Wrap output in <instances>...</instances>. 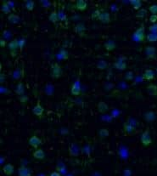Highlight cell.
<instances>
[{"label": "cell", "mask_w": 157, "mask_h": 176, "mask_svg": "<svg viewBox=\"0 0 157 176\" xmlns=\"http://www.w3.org/2000/svg\"><path fill=\"white\" fill-rule=\"evenodd\" d=\"M51 77L54 79H58L60 77H61L63 75V70L61 68V66L58 64V63H53L51 66Z\"/></svg>", "instance_id": "1"}, {"label": "cell", "mask_w": 157, "mask_h": 176, "mask_svg": "<svg viewBox=\"0 0 157 176\" xmlns=\"http://www.w3.org/2000/svg\"><path fill=\"white\" fill-rule=\"evenodd\" d=\"M140 141H141L142 145L143 147H149L150 145H151L152 139L150 137L149 130H145L144 132L142 134L141 137H140Z\"/></svg>", "instance_id": "2"}, {"label": "cell", "mask_w": 157, "mask_h": 176, "mask_svg": "<svg viewBox=\"0 0 157 176\" xmlns=\"http://www.w3.org/2000/svg\"><path fill=\"white\" fill-rule=\"evenodd\" d=\"M133 38L134 39H136L139 42H143L145 38V35H144V27L142 25L140 26L138 29L136 30L133 33Z\"/></svg>", "instance_id": "3"}, {"label": "cell", "mask_w": 157, "mask_h": 176, "mask_svg": "<svg viewBox=\"0 0 157 176\" xmlns=\"http://www.w3.org/2000/svg\"><path fill=\"white\" fill-rule=\"evenodd\" d=\"M28 143L31 147H33L35 149H38V147L42 144V140L39 137H37V135H32L28 140Z\"/></svg>", "instance_id": "4"}, {"label": "cell", "mask_w": 157, "mask_h": 176, "mask_svg": "<svg viewBox=\"0 0 157 176\" xmlns=\"http://www.w3.org/2000/svg\"><path fill=\"white\" fill-rule=\"evenodd\" d=\"M146 56L148 59H156V49L153 46H147L144 49Z\"/></svg>", "instance_id": "5"}, {"label": "cell", "mask_w": 157, "mask_h": 176, "mask_svg": "<svg viewBox=\"0 0 157 176\" xmlns=\"http://www.w3.org/2000/svg\"><path fill=\"white\" fill-rule=\"evenodd\" d=\"M69 155L72 158H76V157H78L79 155V148L78 147L74 144V143H71V146L69 147Z\"/></svg>", "instance_id": "6"}, {"label": "cell", "mask_w": 157, "mask_h": 176, "mask_svg": "<svg viewBox=\"0 0 157 176\" xmlns=\"http://www.w3.org/2000/svg\"><path fill=\"white\" fill-rule=\"evenodd\" d=\"M74 31L75 32L80 36V37H83L85 34V31H86V27L84 26V24L82 23H78L76 25V27H74Z\"/></svg>", "instance_id": "7"}, {"label": "cell", "mask_w": 157, "mask_h": 176, "mask_svg": "<svg viewBox=\"0 0 157 176\" xmlns=\"http://www.w3.org/2000/svg\"><path fill=\"white\" fill-rule=\"evenodd\" d=\"M43 112H44V109H43V107L40 105V103L39 102H37V105L33 107V109H32L33 114L36 115L37 117H41V116L43 115Z\"/></svg>", "instance_id": "8"}, {"label": "cell", "mask_w": 157, "mask_h": 176, "mask_svg": "<svg viewBox=\"0 0 157 176\" xmlns=\"http://www.w3.org/2000/svg\"><path fill=\"white\" fill-rule=\"evenodd\" d=\"M123 129L124 132L127 134H133L135 132V127L129 122H126L123 124Z\"/></svg>", "instance_id": "9"}, {"label": "cell", "mask_w": 157, "mask_h": 176, "mask_svg": "<svg viewBox=\"0 0 157 176\" xmlns=\"http://www.w3.org/2000/svg\"><path fill=\"white\" fill-rule=\"evenodd\" d=\"M81 92H82V89L81 87L79 85V84L77 82L74 83L72 85H71V93L72 95L74 96H78L81 95Z\"/></svg>", "instance_id": "10"}, {"label": "cell", "mask_w": 157, "mask_h": 176, "mask_svg": "<svg viewBox=\"0 0 157 176\" xmlns=\"http://www.w3.org/2000/svg\"><path fill=\"white\" fill-rule=\"evenodd\" d=\"M97 108H98V111L102 114H105L109 111V105L104 101H99L98 103Z\"/></svg>", "instance_id": "11"}, {"label": "cell", "mask_w": 157, "mask_h": 176, "mask_svg": "<svg viewBox=\"0 0 157 176\" xmlns=\"http://www.w3.org/2000/svg\"><path fill=\"white\" fill-rule=\"evenodd\" d=\"M14 171H15V167L11 163H8V164L4 165L3 168V172L6 175H13Z\"/></svg>", "instance_id": "12"}, {"label": "cell", "mask_w": 157, "mask_h": 176, "mask_svg": "<svg viewBox=\"0 0 157 176\" xmlns=\"http://www.w3.org/2000/svg\"><path fill=\"white\" fill-rule=\"evenodd\" d=\"M98 20L100 22L104 23V24H108V23H110V21H111L110 20V15L108 12H103V13H101L100 15H99V17L98 18Z\"/></svg>", "instance_id": "13"}, {"label": "cell", "mask_w": 157, "mask_h": 176, "mask_svg": "<svg viewBox=\"0 0 157 176\" xmlns=\"http://www.w3.org/2000/svg\"><path fill=\"white\" fill-rule=\"evenodd\" d=\"M104 48L105 49V50L107 51H113L116 48V44L115 43L114 40H107L105 44H104Z\"/></svg>", "instance_id": "14"}, {"label": "cell", "mask_w": 157, "mask_h": 176, "mask_svg": "<svg viewBox=\"0 0 157 176\" xmlns=\"http://www.w3.org/2000/svg\"><path fill=\"white\" fill-rule=\"evenodd\" d=\"M18 175L19 176H31V172L27 167L22 165L18 168Z\"/></svg>", "instance_id": "15"}, {"label": "cell", "mask_w": 157, "mask_h": 176, "mask_svg": "<svg viewBox=\"0 0 157 176\" xmlns=\"http://www.w3.org/2000/svg\"><path fill=\"white\" fill-rule=\"evenodd\" d=\"M76 8L79 11H84L88 8V3L85 0H77L76 3Z\"/></svg>", "instance_id": "16"}, {"label": "cell", "mask_w": 157, "mask_h": 176, "mask_svg": "<svg viewBox=\"0 0 157 176\" xmlns=\"http://www.w3.org/2000/svg\"><path fill=\"white\" fill-rule=\"evenodd\" d=\"M156 113H155L154 112H151V111L147 112L143 115L144 120H145L146 122H148V123H152V122H154V121L156 120Z\"/></svg>", "instance_id": "17"}, {"label": "cell", "mask_w": 157, "mask_h": 176, "mask_svg": "<svg viewBox=\"0 0 157 176\" xmlns=\"http://www.w3.org/2000/svg\"><path fill=\"white\" fill-rule=\"evenodd\" d=\"M143 78L148 81L153 80L155 78V73L151 69H147L144 71V73L143 74Z\"/></svg>", "instance_id": "18"}, {"label": "cell", "mask_w": 157, "mask_h": 176, "mask_svg": "<svg viewBox=\"0 0 157 176\" xmlns=\"http://www.w3.org/2000/svg\"><path fill=\"white\" fill-rule=\"evenodd\" d=\"M32 156L34 158L38 159V160H42L45 158V153L42 149H37L36 151H34V152L32 153Z\"/></svg>", "instance_id": "19"}, {"label": "cell", "mask_w": 157, "mask_h": 176, "mask_svg": "<svg viewBox=\"0 0 157 176\" xmlns=\"http://www.w3.org/2000/svg\"><path fill=\"white\" fill-rule=\"evenodd\" d=\"M114 67L117 70H121V71H123L126 69V64L123 60H118L117 61H116L114 63Z\"/></svg>", "instance_id": "20"}, {"label": "cell", "mask_w": 157, "mask_h": 176, "mask_svg": "<svg viewBox=\"0 0 157 176\" xmlns=\"http://www.w3.org/2000/svg\"><path fill=\"white\" fill-rule=\"evenodd\" d=\"M9 49L10 52H16L17 49H19V39L11 40L9 43Z\"/></svg>", "instance_id": "21"}, {"label": "cell", "mask_w": 157, "mask_h": 176, "mask_svg": "<svg viewBox=\"0 0 157 176\" xmlns=\"http://www.w3.org/2000/svg\"><path fill=\"white\" fill-rule=\"evenodd\" d=\"M96 67H97V69H99L100 71L106 70L108 68V63L105 60H99L96 64Z\"/></svg>", "instance_id": "22"}, {"label": "cell", "mask_w": 157, "mask_h": 176, "mask_svg": "<svg viewBox=\"0 0 157 176\" xmlns=\"http://www.w3.org/2000/svg\"><path fill=\"white\" fill-rule=\"evenodd\" d=\"M147 92L149 93V95H153V96H157V85L156 84H149L147 86Z\"/></svg>", "instance_id": "23"}, {"label": "cell", "mask_w": 157, "mask_h": 176, "mask_svg": "<svg viewBox=\"0 0 157 176\" xmlns=\"http://www.w3.org/2000/svg\"><path fill=\"white\" fill-rule=\"evenodd\" d=\"M1 10L4 13V14H7V15H10L11 14V9L10 7L9 6L7 1H3V3H2V6H1Z\"/></svg>", "instance_id": "24"}, {"label": "cell", "mask_w": 157, "mask_h": 176, "mask_svg": "<svg viewBox=\"0 0 157 176\" xmlns=\"http://www.w3.org/2000/svg\"><path fill=\"white\" fill-rule=\"evenodd\" d=\"M24 92H25L24 84H23V83H22V82H20V83L17 84V86H16V93L17 94V95H18L22 96V95H24Z\"/></svg>", "instance_id": "25"}, {"label": "cell", "mask_w": 157, "mask_h": 176, "mask_svg": "<svg viewBox=\"0 0 157 176\" xmlns=\"http://www.w3.org/2000/svg\"><path fill=\"white\" fill-rule=\"evenodd\" d=\"M98 134H99V136L101 139H105V138H107L110 135V131H109V129H105V128L104 129H100L98 131Z\"/></svg>", "instance_id": "26"}, {"label": "cell", "mask_w": 157, "mask_h": 176, "mask_svg": "<svg viewBox=\"0 0 157 176\" xmlns=\"http://www.w3.org/2000/svg\"><path fill=\"white\" fill-rule=\"evenodd\" d=\"M8 20H9L10 22H11L13 24H16V23H18L20 21V17L16 14H14V13H11V14L8 15Z\"/></svg>", "instance_id": "27"}, {"label": "cell", "mask_w": 157, "mask_h": 176, "mask_svg": "<svg viewBox=\"0 0 157 176\" xmlns=\"http://www.w3.org/2000/svg\"><path fill=\"white\" fill-rule=\"evenodd\" d=\"M130 3L132 4L133 8L135 10H141L140 8H141L142 6V1H140V0H131V1H130Z\"/></svg>", "instance_id": "28"}, {"label": "cell", "mask_w": 157, "mask_h": 176, "mask_svg": "<svg viewBox=\"0 0 157 176\" xmlns=\"http://www.w3.org/2000/svg\"><path fill=\"white\" fill-rule=\"evenodd\" d=\"M48 20H49L51 22H53V23H56L58 21H60V20H59V15H58V12H56V11H53V12H51V14H50L49 16H48Z\"/></svg>", "instance_id": "29"}, {"label": "cell", "mask_w": 157, "mask_h": 176, "mask_svg": "<svg viewBox=\"0 0 157 176\" xmlns=\"http://www.w3.org/2000/svg\"><path fill=\"white\" fill-rule=\"evenodd\" d=\"M26 8L27 10L29 11H32L34 10V6H35V3L34 1L32 0H28V1H26V4H25Z\"/></svg>", "instance_id": "30"}, {"label": "cell", "mask_w": 157, "mask_h": 176, "mask_svg": "<svg viewBox=\"0 0 157 176\" xmlns=\"http://www.w3.org/2000/svg\"><path fill=\"white\" fill-rule=\"evenodd\" d=\"M147 40L150 43H154L157 41V33H149L147 35Z\"/></svg>", "instance_id": "31"}, {"label": "cell", "mask_w": 157, "mask_h": 176, "mask_svg": "<svg viewBox=\"0 0 157 176\" xmlns=\"http://www.w3.org/2000/svg\"><path fill=\"white\" fill-rule=\"evenodd\" d=\"M55 169L58 173H61L63 172L65 169V165L61 162H59L57 164H56V167H55Z\"/></svg>", "instance_id": "32"}, {"label": "cell", "mask_w": 157, "mask_h": 176, "mask_svg": "<svg viewBox=\"0 0 157 176\" xmlns=\"http://www.w3.org/2000/svg\"><path fill=\"white\" fill-rule=\"evenodd\" d=\"M60 56L63 60H66L69 59V53H68V51L65 50V49H61V50L60 51Z\"/></svg>", "instance_id": "33"}, {"label": "cell", "mask_w": 157, "mask_h": 176, "mask_svg": "<svg viewBox=\"0 0 157 176\" xmlns=\"http://www.w3.org/2000/svg\"><path fill=\"white\" fill-rule=\"evenodd\" d=\"M147 14V10H144V9H141L138 11V13L136 14V17L137 18H140V19H143L144 18V16Z\"/></svg>", "instance_id": "34"}, {"label": "cell", "mask_w": 157, "mask_h": 176, "mask_svg": "<svg viewBox=\"0 0 157 176\" xmlns=\"http://www.w3.org/2000/svg\"><path fill=\"white\" fill-rule=\"evenodd\" d=\"M134 77V74L133 72H127L125 75V79L126 81H132Z\"/></svg>", "instance_id": "35"}, {"label": "cell", "mask_w": 157, "mask_h": 176, "mask_svg": "<svg viewBox=\"0 0 157 176\" xmlns=\"http://www.w3.org/2000/svg\"><path fill=\"white\" fill-rule=\"evenodd\" d=\"M149 10L152 13V15H157V4H152L149 7Z\"/></svg>", "instance_id": "36"}, {"label": "cell", "mask_w": 157, "mask_h": 176, "mask_svg": "<svg viewBox=\"0 0 157 176\" xmlns=\"http://www.w3.org/2000/svg\"><path fill=\"white\" fill-rule=\"evenodd\" d=\"M100 14H101L100 10H94V12L92 13L91 16H92V18H93V19H97V20H98V18L99 17Z\"/></svg>", "instance_id": "37"}, {"label": "cell", "mask_w": 157, "mask_h": 176, "mask_svg": "<svg viewBox=\"0 0 157 176\" xmlns=\"http://www.w3.org/2000/svg\"><path fill=\"white\" fill-rule=\"evenodd\" d=\"M58 15H59V20L60 21H65L66 20V15H65V14L64 13V11H62V10H60L59 12H58Z\"/></svg>", "instance_id": "38"}, {"label": "cell", "mask_w": 157, "mask_h": 176, "mask_svg": "<svg viewBox=\"0 0 157 176\" xmlns=\"http://www.w3.org/2000/svg\"><path fill=\"white\" fill-rule=\"evenodd\" d=\"M25 44H26V39L25 38H20L19 39V49L20 50L23 49L24 46H25Z\"/></svg>", "instance_id": "39"}, {"label": "cell", "mask_w": 157, "mask_h": 176, "mask_svg": "<svg viewBox=\"0 0 157 176\" xmlns=\"http://www.w3.org/2000/svg\"><path fill=\"white\" fill-rule=\"evenodd\" d=\"M149 30L151 32V33H157V24L151 25V26L149 27Z\"/></svg>", "instance_id": "40"}, {"label": "cell", "mask_w": 157, "mask_h": 176, "mask_svg": "<svg viewBox=\"0 0 157 176\" xmlns=\"http://www.w3.org/2000/svg\"><path fill=\"white\" fill-rule=\"evenodd\" d=\"M40 3H41V4L43 5V7H44V8H48V7H50V5H51V3H50L49 1H47V0L41 1Z\"/></svg>", "instance_id": "41"}, {"label": "cell", "mask_w": 157, "mask_h": 176, "mask_svg": "<svg viewBox=\"0 0 157 176\" xmlns=\"http://www.w3.org/2000/svg\"><path fill=\"white\" fill-rule=\"evenodd\" d=\"M150 21L153 24H156L157 21V15H151L150 16Z\"/></svg>", "instance_id": "42"}, {"label": "cell", "mask_w": 157, "mask_h": 176, "mask_svg": "<svg viewBox=\"0 0 157 176\" xmlns=\"http://www.w3.org/2000/svg\"><path fill=\"white\" fill-rule=\"evenodd\" d=\"M20 102L21 103H26L27 101H28V98H27V95H22V96H20Z\"/></svg>", "instance_id": "43"}, {"label": "cell", "mask_w": 157, "mask_h": 176, "mask_svg": "<svg viewBox=\"0 0 157 176\" xmlns=\"http://www.w3.org/2000/svg\"><path fill=\"white\" fill-rule=\"evenodd\" d=\"M123 176H132V171L128 168H126L124 170V173H123Z\"/></svg>", "instance_id": "44"}, {"label": "cell", "mask_w": 157, "mask_h": 176, "mask_svg": "<svg viewBox=\"0 0 157 176\" xmlns=\"http://www.w3.org/2000/svg\"><path fill=\"white\" fill-rule=\"evenodd\" d=\"M7 3H8V4H9V6L10 7V9H11V10H16V8H15V4H14V3H13L12 1H7Z\"/></svg>", "instance_id": "45"}, {"label": "cell", "mask_w": 157, "mask_h": 176, "mask_svg": "<svg viewBox=\"0 0 157 176\" xmlns=\"http://www.w3.org/2000/svg\"><path fill=\"white\" fill-rule=\"evenodd\" d=\"M0 46L2 48H4L6 46V41L4 39H2V38L0 39Z\"/></svg>", "instance_id": "46"}, {"label": "cell", "mask_w": 157, "mask_h": 176, "mask_svg": "<svg viewBox=\"0 0 157 176\" xmlns=\"http://www.w3.org/2000/svg\"><path fill=\"white\" fill-rule=\"evenodd\" d=\"M50 176H61V175H60V173H58L57 171H55V172H53V173L50 175Z\"/></svg>", "instance_id": "47"}, {"label": "cell", "mask_w": 157, "mask_h": 176, "mask_svg": "<svg viewBox=\"0 0 157 176\" xmlns=\"http://www.w3.org/2000/svg\"><path fill=\"white\" fill-rule=\"evenodd\" d=\"M0 80H1V83H3L4 82V75L2 73L1 74V77H0Z\"/></svg>", "instance_id": "48"}, {"label": "cell", "mask_w": 157, "mask_h": 176, "mask_svg": "<svg viewBox=\"0 0 157 176\" xmlns=\"http://www.w3.org/2000/svg\"><path fill=\"white\" fill-rule=\"evenodd\" d=\"M92 176H102V175H101L100 173H99V172H95V173L93 174V175Z\"/></svg>", "instance_id": "49"}, {"label": "cell", "mask_w": 157, "mask_h": 176, "mask_svg": "<svg viewBox=\"0 0 157 176\" xmlns=\"http://www.w3.org/2000/svg\"><path fill=\"white\" fill-rule=\"evenodd\" d=\"M156 72H157V68H156Z\"/></svg>", "instance_id": "50"}]
</instances>
